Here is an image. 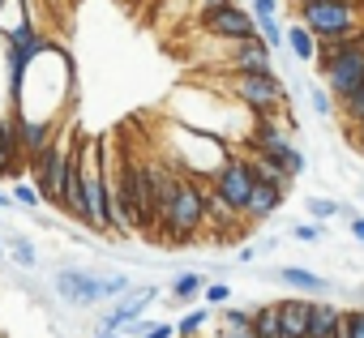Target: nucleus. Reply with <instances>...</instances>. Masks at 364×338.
Listing matches in <instances>:
<instances>
[{
    "instance_id": "23",
    "label": "nucleus",
    "mask_w": 364,
    "mask_h": 338,
    "mask_svg": "<svg viewBox=\"0 0 364 338\" xmlns=\"http://www.w3.org/2000/svg\"><path fill=\"white\" fill-rule=\"evenodd\" d=\"M309 103H313V111H317V116H326V120H330V116H338V99H334L330 90H321V86H309Z\"/></svg>"
},
{
    "instance_id": "27",
    "label": "nucleus",
    "mask_w": 364,
    "mask_h": 338,
    "mask_svg": "<svg viewBox=\"0 0 364 338\" xmlns=\"http://www.w3.org/2000/svg\"><path fill=\"white\" fill-rule=\"evenodd\" d=\"M338 116H343L347 124H360V120H364V86H360L351 99H343V103H338Z\"/></svg>"
},
{
    "instance_id": "13",
    "label": "nucleus",
    "mask_w": 364,
    "mask_h": 338,
    "mask_svg": "<svg viewBox=\"0 0 364 338\" xmlns=\"http://www.w3.org/2000/svg\"><path fill=\"white\" fill-rule=\"evenodd\" d=\"M274 283H283L287 291L309 295V300L334 295V278H326V274H317V270H309V266H279V270H274Z\"/></svg>"
},
{
    "instance_id": "11",
    "label": "nucleus",
    "mask_w": 364,
    "mask_h": 338,
    "mask_svg": "<svg viewBox=\"0 0 364 338\" xmlns=\"http://www.w3.org/2000/svg\"><path fill=\"white\" fill-rule=\"evenodd\" d=\"M159 300V287L154 283H141V287H129L120 300H112V308L99 317V334L107 329V334H120L129 321H137V317H146V308Z\"/></svg>"
},
{
    "instance_id": "9",
    "label": "nucleus",
    "mask_w": 364,
    "mask_h": 338,
    "mask_svg": "<svg viewBox=\"0 0 364 338\" xmlns=\"http://www.w3.org/2000/svg\"><path fill=\"white\" fill-rule=\"evenodd\" d=\"M202 31H206V39L240 43V39H253V35H257V18H253V9H245V5H236V0H228V5L202 9Z\"/></svg>"
},
{
    "instance_id": "17",
    "label": "nucleus",
    "mask_w": 364,
    "mask_h": 338,
    "mask_svg": "<svg viewBox=\"0 0 364 338\" xmlns=\"http://www.w3.org/2000/svg\"><path fill=\"white\" fill-rule=\"evenodd\" d=\"M287 52H291L296 60H304V65H313V60H317V35H313L300 18L287 26Z\"/></svg>"
},
{
    "instance_id": "24",
    "label": "nucleus",
    "mask_w": 364,
    "mask_h": 338,
    "mask_svg": "<svg viewBox=\"0 0 364 338\" xmlns=\"http://www.w3.org/2000/svg\"><path fill=\"white\" fill-rule=\"evenodd\" d=\"M14 206H26V210H39V206H43L35 180H14Z\"/></svg>"
},
{
    "instance_id": "15",
    "label": "nucleus",
    "mask_w": 364,
    "mask_h": 338,
    "mask_svg": "<svg viewBox=\"0 0 364 338\" xmlns=\"http://www.w3.org/2000/svg\"><path fill=\"white\" fill-rule=\"evenodd\" d=\"M283 197H287V189H283V185H274V180H253V197H249V219H253V223H270V219L279 214Z\"/></svg>"
},
{
    "instance_id": "2",
    "label": "nucleus",
    "mask_w": 364,
    "mask_h": 338,
    "mask_svg": "<svg viewBox=\"0 0 364 338\" xmlns=\"http://www.w3.org/2000/svg\"><path fill=\"white\" fill-rule=\"evenodd\" d=\"M206 227V185L198 176H180V189L171 197V206L159 214V236L167 240V249H189Z\"/></svg>"
},
{
    "instance_id": "35",
    "label": "nucleus",
    "mask_w": 364,
    "mask_h": 338,
    "mask_svg": "<svg viewBox=\"0 0 364 338\" xmlns=\"http://www.w3.org/2000/svg\"><path fill=\"white\" fill-rule=\"evenodd\" d=\"M9 5H14V0H0V18H5V9H9Z\"/></svg>"
},
{
    "instance_id": "33",
    "label": "nucleus",
    "mask_w": 364,
    "mask_h": 338,
    "mask_svg": "<svg viewBox=\"0 0 364 338\" xmlns=\"http://www.w3.org/2000/svg\"><path fill=\"white\" fill-rule=\"evenodd\" d=\"M14 206V193H0V210H9Z\"/></svg>"
},
{
    "instance_id": "21",
    "label": "nucleus",
    "mask_w": 364,
    "mask_h": 338,
    "mask_svg": "<svg viewBox=\"0 0 364 338\" xmlns=\"http://www.w3.org/2000/svg\"><path fill=\"white\" fill-rule=\"evenodd\" d=\"M257 35L279 52V48H287V26L279 22V18H257Z\"/></svg>"
},
{
    "instance_id": "3",
    "label": "nucleus",
    "mask_w": 364,
    "mask_h": 338,
    "mask_svg": "<svg viewBox=\"0 0 364 338\" xmlns=\"http://www.w3.org/2000/svg\"><path fill=\"white\" fill-rule=\"evenodd\" d=\"M287 116H257L253 120V133H249V154H257L262 163H270L274 172H283V176H304L309 172V158H304V150L287 137Z\"/></svg>"
},
{
    "instance_id": "36",
    "label": "nucleus",
    "mask_w": 364,
    "mask_h": 338,
    "mask_svg": "<svg viewBox=\"0 0 364 338\" xmlns=\"http://www.w3.org/2000/svg\"><path fill=\"white\" fill-rule=\"evenodd\" d=\"M95 338H120V334H107V329H103V334H95Z\"/></svg>"
},
{
    "instance_id": "7",
    "label": "nucleus",
    "mask_w": 364,
    "mask_h": 338,
    "mask_svg": "<svg viewBox=\"0 0 364 338\" xmlns=\"http://www.w3.org/2000/svg\"><path fill=\"white\" fill-rule=\"evenodd\" d=\"M206 185H215L228 197V206L249 219V197H253V163H249V150H228L223 167H219Z\"/></svg>"
},
{
    "instance_id": "6",
    "label": "nucleus",
    "mask_w": 364,
    "mask_h": 338,
    "mask_svg": "<svg viewBox=\"0 0 364 338\" xmlns=\"http://www.w3.org/2000/svg\"><path fill=\"white\" fill-rule=\"evenodd\" d=\"M296 18H300L317 39H326V35L364 26V0H300V5H296Z\"/></svg>"
},
{
    "instance_id": "16",
    "label": "nucleus",
    "mask_w": 364,
    "mask_h": 338,
    "mask_svg": "<svg viewBox=\"0 0 364 338\" xmlns=\"http://www.w3.org/2000/svg\"><path fill=\"white\" fill-rule=\"evenodd\" d=\"M206 274H198V270H185V274H176L171 278V287H167V295L176 300V304H193V300H202V291H206Z\"/></svg>"
},
{
    "instance_id": "31",
    "label": "nucleus",
    "mask_w": 364,
    "mask_h": 338,
    "mask_svg": "<svg viewBox=\"0 0 364 338\" xmlns=\"http://www.w3.org/2000/svg\"><path fill=\"white\" fill-rule=\"evenodd\" d=\"M146 338H176V325H167V321H159V325H154V329H150Z\"/></svg>"
},
{
    "instance_id": "10",
    "label": "nucleus",
    "mask_w": 364,
    "mask_h": 338,
    "mask_svg": "<svg viewBox=\"0 0 364 338\" xmlns=\"http://www.w3.org/2000/svg\"><path fill=\"white\" fill-rule=\"evenodd\" d=\"M321 77H326V90L343 103L351 99L360 86H364V43L360 48H347V52H334V56H321Z\"/></svg>"
},
{
    "instance_id": "32",
    "label": "nucleus",
    "mask_w": 364,
    "mask_h": 338,
    "mask_svg": "<svg viewBox=\"0 0 364 338\" xmlns=\"http://www.w3.org/2000/svg\"><path fill=\"white\" fill-rule=\"evenodd\" d=\"M347 129H351V146L364 154V120H360V124H347Z\"/></svg>"
},
{
    "instance_id": "18",
    "label": "nucleus",
    "mask_w": 364,
    "mask_h": 338,
    "mask_svg": "<svg viewBox=\"0 0 364 338\" xmlns=\"http://www.w3.org/2000/svg\"><path fill=\"white\" fill-rule=\"evenodd\" d=\"M215 317H219V312H215L210 304H198V308H189L185 317L176 321V338H202V329H206Z\"/></svg>"
},
{
    "instance_id": "14",
    "label": "nucleus",
    "mask_w": 364,
    "mask_h": 338,
    "mask_svg": "<svg viewBox=\"0 0 364 338\" xmlns=\"http://www.w3.org/2000/svg\"><path fill=\"white\" fill-rule=\"evenodd\" d=\"M279 321H283V338H309V321H313V300L309 295H287L279 300Z\"/></svg>"
},
{
    "instance_id": "30",
    "label": "nucleus",
    "mask_w": 364,
    "mask_h": 338,
    "mask_svg": "<svg viewBox=\"0 0 364 338\" xmlns=\"http://www.w3.org/2000/svg\"><path fill=\"white\" fill-rule=\"evenodd\" d=\"M347 227H351V240H355V244L364 249V214H355V219H351Z\"/></svg>"
},
{
    "instance_id": "28",
    "label": "nucleus",
    "mask_w": 364,
    "mask_h": 338,
    "mask_svg": "<svg viewBox=\"0 0 364 338\" xmlns=\"http://www.w3.org/2000/svg\"><path fill=\"white\" fill-rule=\"evenodd\" d=\"M291 236L304 240V244H317V240H326V227H321V223H296Z\"/></svg>"
},
{
    "instance_id": "29",
    "label": "nucleus",
    "mask_w": 364,
    "mask_h": 338,
    "mask_svg": "<svg viewBox=\"0 0 364 338\" xmlns=\"http://www.w3.org/2000/svg\"><path fill=\"white\" fill-rule=\"evenodd\" d=\"M253 18H279V0H249Z\"/></svg>"
},
{
    "instance_id": "34",
    "label": "nucleus",
    "mask_w": 364,
    "mask_h": 338,
    "mask_svg": "<svg viewBox=\"0 0 364 338\" xmlns=\"http://www.w3.org/2000/svg\"><path fill=\"white\" fill-rule=\"evenodd\" d=\"M215 5H228V0H202V9H215Z\"/></svg>"
},
{
    "instance_id": "26",
    "label": "nucleus",
    "mask_w": 364,
    "mask_h": 338,
    "mask_svg": "<svg viewBox=\"0 0 364 338\" xmlns=\"http://www.w3.org/2000/svg\"><path fill=\"white\" fill-rule=\"evenodd\" d=\"M343 329H347V338H364V304H343Z\"/></svg>"
},
{
    "instance_id": "25",
    "label": "nucleus",
    "mask_w": 364,
    "mask_h": 338,
    "mask_svg": "<svg viewBox=\"0 0 364 338\" xmlns=\"http://www.w3.org/2000/svg\"><path fill=\"white\" fill-rule=\"evenodd\" d=\"M202 304H210V308L232 304V287H228L223 278H210V283H206V291H202Z\"/></svg>"
},
{
    "instance_id": "8",
    "label": "nucleus",
    "mask_w": 364,
    "mask_h": 338,
    "mask_svg": "<svg viewBox=\"0 0 364 338\" xmlns=\"http://www.w3.org/2000/svg\"><path fill=\"white\" fill-rule=\"evenodd\" d=\"M52 291L69 304V308H99L107 304V291H103V274L86 270V266H60L52 274Z\"/></svg>"
},
{
    "instance_id": "19",
    "label": "nucleus",
    "mask_w": 364,
    "mask_h": 338,
    "mask_svg": "<svg viewBox=\"0 0 364 338\" xmlns=\"http://www.w3.org/2000/svg\"><path fill=\"white\" fill-rule=\"evenodd\" d=\"M253 334H257V338H283L279 300H270V304H257V308H253Z\"/></svg>"
},
{
    "instance_id": "12",
    "label": "nucleus",
    "mask_w": 364,
    "mask_h": 338,
    "mask_svg": "<svg viewBox=\"0 0 364 338\" xmlns=\"http://www.w3.org/2000/svg\"><path fill=\"white\" fill-rule=\"evenodd\" d=\"M257 69H274V48L262 35L232 43V52L223 56V65H215L210 73H257Z\"/></svg>"
},
{
    "instance_id": "5",
    "label": "nucleus",
    "mask_w": 364,
    "mask_h": 338,
    "mask_svg": "<svg viewBox=\"0 0 364 338\" xmlns=\"http://www.w3.org/2000/svg\"><path fill=\"white\" fill-rule=\"evenodd\" d=\"M73 146H77V129L69 124V129H60V133H56V141H52V146L31 163V180H35V189H39L43 206H52V210H60V197H65V172H69Z\"/></svg>"
},
{
    "instance_id": "37",
    "label": "nucleus",
    "mask_w": 364,
    "mask_h": 338,
    "mask_svg": "<svg viewBox=\"0 0 364 338\" xmlns=\"http://www.w3.org/2000/svg\"><path fill=\"white\" fill-rule=\"evenodd\" d=\"M296 5H300V0H296Z\"/></svg>"
},
{
    "instance_id": "1",
    "label": "nucleus",
    "mask_w": 364,
    "mask_h": 338,
    "mask_svg": "<svg viewBox=\"0 0 364 338\" xmlns=\"http://www.w3.org/2000/svg\"><path fill=\"white\" fill-rule=\"evenodd\" d=\"M210 90L236 99L253 120H257V116H287L283 103L291 99L287 86H283V77H279L274 69H257V73H223L219 82H210Z\"/></svg>"
},
{
    "instance_id": "22",
    "label": "nucleus",
    "mask_w": 364,
    "mask_h": 338,
    "mask_svg": "<svg viewBox=\"0 0 364 338\" xmlns=\"http://www.w3.org/2000/svg\"><path fill=\"white\" fill-rule=\"evenodd\" d=\"M9 257H14L22 270H31V266L39 261V253H35V244H31L26 236H9Z\"/></svg>"
},
{
    "instance_id": "4",
    "label": "nucleus",
    "mask_w": 364,
    "mask_h": 338,
    "mask_svg": "<svg viewBox=\"0 0 364 338\" xmlns=\"http://www.w3.org/2000/svg\"><path fill=\"white\" fill-rule=\"evenodd\" d=\"M82 197H86V231L116 236L107 206V150L103 141H82Z\"/></svg>"
},
{
    "instance_id": "20",
    "label": "nucleus",
    "mask_w": 364,
    "mask_h": 338,
    "mask_svg": "<svg viewBox=\"0 0 364 338\" xmlns=\"http://www.w3.org/2000/svg\"><path fill=\"white\" fill-rule=\"evenodd\" d=\"M304 210H309L313 223H330V219L343 214V206H338L334 197H304Z\"/></svg>"
}]
</instances>
